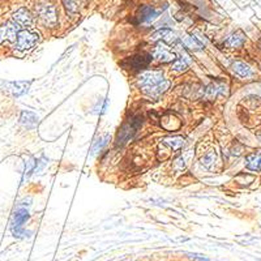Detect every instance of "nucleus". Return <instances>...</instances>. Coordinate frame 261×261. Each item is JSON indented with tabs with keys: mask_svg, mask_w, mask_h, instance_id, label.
<instances>
[{
	"mask_svg": "<svg viewBox=\"0 0 261 261\" xmlns=\"http://www.w3.org/2000/svg\"><path fill=\"white\" fill-rule=\"evenodd\" d=\"M137 84L144 93L154 98L162 96L170 88V81L165 78L162 72L158 71H148L141 73Z\"/></svg>",
	"mask_w": 261,
	"mask_h": 261,
	"instance_id": "1",
	"label": "nucleus"
},
{
	"mask_svg": "<svg viewBox=\"0 0 261 261\" xmlns=\"http://www.w3.org/2000/svg\"><path fill=\"white\" fill-rule=\"evenodd\" d=\"M243 105L244 109H239V112H244V115H240L243 123L251 129L261 128V98L251 96L244 98Z\"/></svg>",
	"mask_w": 261,
	"mask_h": 261,
	"instance_id": "2",
	"label": "nucleus"
},
{
	"mask_svg": "<svg viewBox=\"0 0 261 261\" xmlns=\"http://www.w3.org/2000/svg\"><path fill=\"white\" fill-rule=\"evenodd\" d=\"M35 13H37L38 19L44 22L45 25L54 28L58 22V12L54 4L49 2H40L35 7Z\"/></svg>",
	"mask_w": 261,
	"mask_h": 261,
	"instance_id": "3",
	"label": "nucleus"
},
{
	"mask_svg": "<svg viewBox=\"0 0 261 261\" xmlns=\"http://www.w3.org/2000/svg\"><path fill=\"white\" fill-rule=\"evenodd\" d=\"M29 220V211L26 208H19L17 210L13 213L12 222H11V230H12V234L16 236V238H24V236L28 235L22 226Z\"/></svg>",
	"mask_w": 261,
	"mask_h": 261,
	"instance_id": "4",
	"label": "nucleus"
},
{
	"mask_svg": "<svg viewBox=\"0 0 261 261\" xmlns=\"http://www.w3.org/2000/svg\"><path fill=\"white\" fill-rule=\"evenodd\" d=\"M141 125V120L140 118H132L128 123H125L123 127L120 128L118 134V139H116V145H124L127 141H129L134 135L136 134L139 127Z\"/></svg>",
	"mask_w": 261,
	"mask_h": 261,
	"instance_id": "5",
	"label": "nucleus"
},
{
	"mask_svg": "<svg viewBox=\"0 0 261 261\" xmlns=\"http://www.w3.org/2000/svg\"><path fill=\"white\" fill-rule=\"evenodd\" d=\"M38 34L33 33L30 30H20L17 38H16V49L19 51L30 50L31 47H34L38 42Z\"/></svg>",
	"mask_w": 261,
	"mask_h": 261,
	"instance_id": "6",
	"label": "nucleus"
},
{
	"mask_svg": "<svg viewBox=\"0 0 261 261\" xmlns=\"http://www.w3.org/2000/svg\"><path fill=\"white\" fill-rule=\"evenodd\" d=\"M152 55L154 59L159 60L162 63H172L177 59V55H175L174 51H171L170 46L166 45L163 40H159L158 44L156 45Z\"/></svg>",
	"mask_w": 261,
	"mask_h": 261,
	"instance_id": "7",
	"label": "nucleus"
},
{
	"mask_svg": "<svg viewBox=\"0 0 261 261\" xmlns=\"http://www.w3.org/2000/svg\"><path fill=\"white\" fill-rule=\"evenodd\" d=\"M12 21L21 30H25L26 28H30L33 25V16H31V13L26 8H20L17 12L13 13Z\"/></svg>",
	"mask_w": 261,
	"mask_h": 261,
	"instance_id": "8",
	"label": "nucleus"
},
{
	"mask_svg": "<svg viewBox=\"0 0 261 261\" xmlns=\"http://www.w3.org/2000/svg\"><path fill=\"white\" fill-rule=\"evenodd\" d=\"M20 30H21V29L16 25L13 21L7 22V24L0 26V44L10 42V40H16Z\"/></svg>",
	"mask_w": 261,
	"mask_h": 261,
	"instance_id": "9",
	"label": "nucleus"
},
{
	"mask_svg": "<svg viewBox=\"0 0 261 261\" xmlns=\"http://www.w3.org/2000/svg\"><path fill=\"white\" fill-rule=\"evenodd\" d=\"M227 94H229V86L224 81H214L205 89V97L210 100H214L217 97H226Z\"/></svg>",
	"mask_w": 261,
	"mask_h": 261,
	"instance_id": "10",
	"label": "nucleus"
},
{
	"mask_svg": "<svg viewBox=\"0 0 261 261\" xmlns=\"http://www.w3.org/2000/svg\"><path fill=\"white\" fill-rule=\"evenodd\" d=\"M158 16L159 12H157L153 7L143 6L139 8V12H137V22L139 24H150V22L158 19Z\"/></svg>",
	"mask_w": 261,
	"mask_h": 261,
	"instance_id": "11",
	"label": "nucleus"
},
{
	"mask_svg": "<svg viewBox=\"0 0 261 261\" xmlns=\"http://www.w3.org/2000/svg\"><path fill=\"white\" fill-rule=\"evenodd\" d=\"M30 84L31 81H13V82H7L6 88L13 97H20L28 93Z\"/></svg>",
	"mask_w": 261,
	"mask_h": 261,
	"instance_id": "12",
	"label": "nucleus"
},
{
	"mask_svg": "<svg viewBox=\"0 0 261 261\" xmlns=\"http://www.w3.org/2000/svg\"><path fill=\"white\" fill-rule=\"evenodd\" d=\"M246 42V35L242 30H235L234 33H231L227 39L225 40V45H226L229 49H239L244 45Z\"/></svg>",
	"mask_w": 261,
	"mask_h": 261,
	"instance_id": "13",
	"label": "nucleus"
},
{
	"mask_svg": "<svg viewBox=\"0 0 261 261\" xmlns=\"http://www.w3.org/2000/svg\"><path fill=\"white\" fill-rule=\"evenodd\" d=\"M231 69H233V72L235 73L236 76H239V77H242V78H248V77H252V76H253V71H252L251 67L243 62L233 63V65H231Z\"/></svg>",
	"mask_w": 261,
	"mask_h": 261,
	"instance_id": "14",
	"label": "nucleus"
},
{
	"mask_svg": "<svg viewBox=\"0 0 261 261\" xmlns=\"http://www.w3.org/2000/svg\"><path fill=\"white\" fill-rule=\"evenodd\" d=\"M162 145L167 146L168 149L172 150V152H178V150H181L184 146V139L181 136L167 137V139L162 141Z\"/></svg>",
	"mask_w": 261,
	"mask_h": 261,
	"instance_id": "15",
	"label": "nucleus"
},
{
	"mask_svg": "<svg viewBox=\"0 0 261 261\" xmlns=\"http://www.w3.org/2000/svg\"><path fill=\"white\" fill-rule=\"evenodd\" d=\"M20 121H21V124L24 127L31 129V128H35L38 125V116L30 111H24L21 114Z\"/></svg>",
	"mask_w": 261,
	"mask_h": 261,
	"instance_id": "16",
	"label": "nucleus"
},
{
	"mask_svg": "<svg viewBox=\"0 0 261 261\" xmlns=\"http://www.w3.org/2000/svg\"><path fill=\"white\" fill-rule=\"evenodd\" d=\"M149 62H150L149 55H146V54H143V55H137V56H134V58H130L129 67L132 69L145 68L146 65L149 64Z\"/></svg>",
	"mask_w": 261,
	"mask_h": 261,
	"instance_id": "17",
	"label": "nucleus"
},
{
	"mask_svg": "<svg viewBox=\"0 0 261 261\" xmlns=\"http://www.w3.org/2000/svg\"><path fill=\"white\" fill-rule=\"evenodd\" d=\"M246 166L252 171H261V152L249 154L246 158Z\"/></svg>",
	"mask_w": 261,
	"mask_h": 261,
	"instance_id": "18",
	"label": "nucleus"
},
{
	"mask_svg": "<svg viewBox=\"0 0 261 261\" xmlns=\"http://www.w3.org/2000/svg\"><path fill=\"white\" fill-rule=\"evenodd\" d=\"M217 152L215 150H210L205 154V156L201 157V165L204 167H206L208 170H211V168L214 167V165L217 163Z\"/></svg>",
	"mask_w": 261,
	"mask_h": 261,
	"instance_id": "19",
	"label": "nucleus"
},
{
	"mask_svg": "<svg viewBox=\"0 0 261 261\" xmlns=\"http://www.w3.org/2000/svg\"><path fill=\"white\" fill-rule=\"evenodd\" d=\"M182 44L186 47H188V49H192V50H201L202 49V44L193 34L186 35L183 40H182Z\"/></svg>",
	"mask_w": 261,
	"mask_h": 261,
	"instance_id": "20",
	"label": "nucleus"
},
{
	"mask_svg": "<svg viewBox=\"0 0 261 261\" xmlns=\"http://www.w3.org/2000/svg\"><path fill=\"white\" fill-rule=\"evenodd\" d=\"M188 56L184 55V58L182 56V58H177V59L172 62V64H171V69L175 72H184L187 71V68H188V63H190V60L187 59Z\"/></svg>",
	"mask_w": 261,
	"mask_h": 261,
	"instance_id": "21",
	"label": "nucleus"
},
{
	"mask_svg": "<svg viewBox=\"0 0 261 261\" xmlns=\"http://www.w3.org/2000/svg\"><path fill=\"white\" fill-rule=\"evenodd\" d=\"M109 141H110V135H102V136L98 137V139L96 140V143H94L93 148H92V154H98V153H100L101 150H102L107 144H109Z\"/></svg>",
	"mask_w": 261,
	"mask_h": 261,
	"instance_id": "22",
	"label": "nucleus"
},
{
	"mask_svg": "<svg viewBox=\"0 0 261 261\" xmlns=\"http://www.w3.org/2000/svg\"><path fill=\"white\" fill-rule=\"evenodd\" d=\"M63 4H64L67 13L71 17L78 13V0H63Z\"/></svg>",
	"mask_w": 261,
	"mask_h": 261,
	"instance_id": "23",
	"label": "nucleus"
},
{
	"mask_svg": "<svg viewBox=\"0 0 261 261\" xmlns=\"http://www.w3.org/2000/svg\"><path fill=\"white\" fill-rule=\"evenodd\" d=\"M191 154H192V153H187V154H184V156L179 157V158H178L177 161H175L174 166H175V168H177L178 171L184 170V167H186V165H187V158H190Z\"/></svg>",
	"mask_w": 261,
	"mask_h": 261,
	"instance_id": "24",
	"label": "nucleus"
}]
</instances>
